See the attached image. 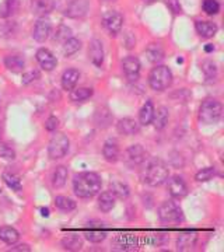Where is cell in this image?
<instances>
[{"instance_id": "50", "label": "cell", "mask_w": 224, "mask_h": 252, "mask_svg": "<svg viewBox=\"0 0 224 252\" xmlns=\"http://www.w3.org/2000/svg\"><path fill=\"white\" fill-rule=\"evenodd\" d=\"M0 193H1V189H0Z\"/></svg>"}, {"instance_id": "12", "label": "cell", "mask_w": 224, "mask_h": 252, "mask_svg": "<svg viewBox=\"0 0 224 252\" xmlns=\"http://www.w3.org/2000/svg\"><path fill=\"white\" fill-rule=\"evenodd\" d=\"M89 1L87 0H72L67 7L64 14L70 18H81L86 16V13L89 11Z\"/></svg>"}, {"instance_id": "44", "label": "cell", "mask_w": 224, "mask_h": 252, "mask_svg": "<svg viewBox=\"0 0 224 252\" xmlns=\"http://www.w3.org/2000/svg\"><path fill=\"white\" fill-rule=\"evenodd\" d=\"M59 125V119L56 117H51L48 121H46V124H45V127H46V130H49V132H54L56 130V127Z\"/></svg>"}, {"instance_id": "38", "label": "cell", "mask_w": 224, "mask_h": 252, "mask_svg": "<svg viewBox=\"0 0 224 252\" xmlns=\"http://www.w3.org/2000/svg\"><path fill=\"white\" fill-rule=\"evenodd\" d=\"M69 38H72V30L66 26H59L56 32H55V41H59V42H64L67 41Z\"/></svg>"}, {"instance_id": "3", "label": "cell", "mask_w": 224, "mask_h": 252, "mask_svg": "<svg viewBox=\"0 0 224 252\" xmlns=\"http://www.w3.org/2000/svg\"><path fill=\"white\" fill-rule=\"evenodd\" d=\"M223 115V105L216 98H206L199 108V119L206 125H213L220 121Z\"/></svg>"}, {"instance_id": "33", "label": "cell", "mask_w": 224, "mask_h": 252, "mask_svg": "<svg viewBox=\"0 0 224 252\" xmlns=\"http://www.w3.org/2000/svg\"><path fill=\"white\" fill-rule=\"evenodd\" d=\"M93 95V90L87 89V87H81V89H73L70 93V99L74 102H81L86 101Z\"/></svg>"}, {"instance_id": "9", "label": "cell", "mask_w": 224, "mask_h": 252, "mask_svg": "<svg viewBox=\"0 0 224 252\" xmlns=\"http://www.w3.org/2000/svg\"><path fill=\"white\" fill-rule=\"evenodd\" d=\"M146 156H147V153L140 144H133L126 150L125 160L130 167H134V165L143 164L146 161Z\"/></svg>"}, {"instance_id": "10", "label": "cell", "mask_w": 224, "mask_h": 252, "mask_svg": "<svg viewBox=\"0 0 224 252\" xmlns=\"http://www.w3.org/2000/svg\"><path fill=\"white\" fill-rule=\"evenodd\" d=\"M51 30H52V24H51V20L49 18L41 17L35 23V27L32 31V36L36 42H45L48 39V36L51 34Z\"/></svg>"}, {"instance_id": "26", "label": "cell", "mask_w": 224, "mask_h": 252, "mask_svg": "<svg viewBox=\"0 0 224 252\" xmlns=\"http://www.w3.org/2000/svg\"><path fill=\"white\" fill-rule=\"evenodd\" d=\"M115 199L117 198L111 192H102L98 198V207L104 213H108L115 207Z\"/></svg>"}, {"instance_id": "24", "label": "cell", "mask_w": 224, "mask_h": 252, "mask_svg": "<svg viewBox=\"0 0 224 252\" xmlns=\"http://www.w3.org/2000/svg\"><path fill=\"white\" fill-rule=\"evenodd\" d=\"M18 238H20V234H18V231L16 228L7 227V225L6 227H0V240L3 243L13 245V244L17 243Z\"/></svg>"}, {"instance_id": "39", "label": "cell", "mask_w": 224, "mask_h": 252, "mask_svg": "<svg viewBox=\"0 0 224 252\" xmlns=\"http://www.w3.org/2000/svg\"><path fill=\"white\" fill-rule=\"evenodd\" d=\"M216 175V168L215 167H207V168H202L200 171L196 174V181L199 182H205V181L212 180Z\"/></svg>"}, {"instance_id": "1", "label": "cell", "mask_w": 224, "mask_h": 252, "mask_svg": "<svg viewBox=\"0 0 224 252\" xmlns=\"http://www.w3.org/2000/svg\"><path fill=\"white\" fill-rule=\"evenodd\" d=\"M101 185H102L101 177L96 172H81L77 174L73 180L74 193L83 199L96 196L101 190Z\"/></svg>"}, {"instance_id": "46", "label": "cell", "mask_w": 224, "mask_h": 252, "mask_svg": "<svg viewBox=\"0 0 224 252\" xmlns=\"http://www.w3.org/2000/svg\"><path fill=\"white\" fill-rule=\"evenodd\" d=\"M213 49H215V46L212 45V44H207V45L205 46V51H206V52H212Z\"/></svg>"}, {"instance_id": "5", "label": "cell", "mask_w": 224, "mask_h": 252, "mask_svg": "<svg viewBox=\"0 0 224 252\" xmlns=\"http://www.w3.org/2000/svg\"><path fill=\"white\" fill-rule=\"evenodd\" d=\"M159 217L165 224H178L184 220V213L175 202L167 200L159 207Z\"/></svg>"}, {"instance_id": "30", "label": "cell", "mask_w": 224, "mask_h": 252, "mask_svg": "<svg viewBox=\"0 0 224 252\" xmlns=\"http://www.w3.org/2000/svg\"><path fill=\"white\" fill-rule=\"evenodd\" d=\"M94 121H96V124L99 127H107L111 124V121H112V115H111V112L107 108H101L96 112Z\"/></svg>"}, {"instance_id": "8", "label": "cell", "mask_w": 224, "mask_h": 252, "mask_svg": "<svg viewBox=\"0 0 224 252\" xmlns=\"http://www.w3.org/2000/svg\"><path fill=\"white\" fill-rule=\"evenodd\" d=\"M122 67H124V73H125L126 79L129 81H136L140 76V62L137 58L134 56H126L122 62Z\"/></svg>"}, {"instance_id": "49", "label": "cell", "mask_w": 224, "mask_h": 252, "mask_svg": "<svg viewBox=\"0 0 224 252\" xmlns=\"http://www.w3.org/2000/svg\"><path fill=\"white\" fill-rule=\"evenodd\" d=\"M0 137H1V132H0Z\"/></svg>"}, {"instance_id": "16", "label": "cell", "mask_w": 224, "mask_h": 252, "mask_svg": "<svg viewBox=\"0 0 224 252\" xmlns=\"http://www.w3.org/2000/svg\"><path fill=\"white\" fill-rule=\"evenodd\" d=\"M89 55L91 62L94 63L96 66H101L104 62V48H102V42L99 39H93L90 44Z\"/></svg>"}, {"instance_id": "41", "label": "cell", "mask_w": 224, "mask_h": 252, "mask_svg": "<svg viewBox=\"0 0 224 252\" xmlns=\"http://www.w3.org/2000/svg\"><path fill=\"white\" fill-rule=\"evenodd\" d=\"M0 157L4 160H14L16 158V152L10 147L9 144L0 143Z\"/></svg>"}, {"instance_id": "25", "label": "cell", "mask_w": 224, "mask_h": 252, "mask_svg": "<svg viewBox=\"0 0 224 252\" xmlns=\"http://www.w3.org/2000/svg\"><path fill=\"white\" fill-rule=\"evenodd\" d=\"M153 117H154V105H153L152 101H146L142 109H140V114H139V119H140V125L147 126L150 125L153 122Z\"/></svg>"}, {"instance_id": "32", "label": "cell", "mask_w": 224, "mask_h": 252, "mask_svg": "<svg viewBox=\"0 0 224 252\" xmlns=\"http://www.w3.org/2000/svg\"><path fill=\"white\" fill-rule=\"evenodd\" d=\"M81 48V42L77 38H69L67 41L63 42V54L66 56H72Z\"/></svg>"}, {"instance_id": "2", "label": "cell", "mask_w": 224, "mask_h": 252, "mask_svg": "<svg viewBox=\"0 0 224 252\" xmlns=\"http://www.w3.org/2000/svg\"><path fill=\"white\" fill-rule=\"evenodd\" d=\"M168 167L167 164L160 160V158H154L146 165L143 170V181L150 185V187H160L165 181L168 180Z\"/></svg>"}, {"instance_id": "6", "label": "cell", "mask_w": 224, "mask_h": 252, "mask_svg": "<svg viewBox=\"0 0 224 252\" xmlns=\"http://www.w3.org/2000/svg\"><path fill=\"white\" fill-rule=\"evenodd\" d=\"M69 146H70V142H69L67 136L64 135V133H56V135L51 139L49 146H48L49 158L58 160V158L64 157V156L67 154V152H69Z\"/></svg>"}, {"instance_id": "47", "label": "cell", "mask_w": 224, "mask_h": 252, "mask_svg": "<svg viewBox=\"0 0 224 252\" xmlns=\"http://www.w3.org/2000/svg\"><path fill=\"white\" fill-rule=\"evenodd\" d=\"M41 212H42V216L45 217L49 216V210H48V209H41Z\"/></svg>"}, {"instance_id": "27", "label": "cell", "mask_w": 224, "mask_h": 252, "mask_svg": "<svg viewBox=\"0 0 224 252\" xmlns=\"http://www.w3.org/2000/svg\"><path fill=\"white\" fill-rule=\"evenodd\" d=\"M20 7V0H4L0 4V17L7 18L13 16Z\"/></svg>"}, {"instance_id": "11", "label": "cell", "mask_w": 224, "mask_h": 252, "mask_svg": "<svg viewBox=\"0 0 224 252\" xmlns=\"http://www.w3.org/2000/svg\"><path fill=\"white\" fill-rule=\"evenodd\" d=\"M167 181H168L167 188H168V192H170V195L172 198L181 199L184 198V196H187V193H188V187H187L185 181L182 180L181 177L175 175V177H172V178H170V180Z\"/></svg>"}, {"instance_id": "40", "label": "cell", "mask_w": 224, "mask_h": 252, "mask_svg": "<svg viewBox=\"0 0 224 252\" xmlns=\"http://www.w3.org/2000/svg\"><path fill=\"white\" fill-rule=\"evenodd\" d=\"M202 70L205 73L206 79H215L216 74H217V67L213 62L206 61V62L202 63Z\"/></svg>"}, {"instance_id": "31", "label": "cell", "mask_w": 224, "mask_h": 252, "mask_svg": "<svg viewBox=\"0 0 224 252\" xmlns=\"http://www.w3.org/2000/svg\"><path fill=\"white\" fill-rule=\"evenodd\" d=\"M146 54H147L149 61L153 63L161 62L162 59H164V51H162L161 46L157 45V44H152V45L149 46L147 51H146Z\"/></svg>"}, {"instance_id": "48", "label": "cell", "mask_w": 224, "mask_h": 252, "mask_svg": "<svg viewBox=\"0 0 224 252\" xmlns=\"http://www.w3.org/2000/svg\"><path fill=\"white\" fill-rule=\"evenodd\" d=\"M104 1H115V0H104Z\"/></svg>"}, {"instance_id": "42", "label": "cell", "mask_w": 224, "mask_h": 252, "mask_svg": "<svg viewBox=\"0 0 224 252\" xmlns=\"http://www.w3.org/2000/svg\"><path fill=\"white\" fill-rule=\"evenodd\" d=\"M167 7L172 11V14H181L182 13V7L179 4V0H165Z\"/></svg>"}, {"instance_id": "29", "label": "cell", "mask_w": 224, "mask_h": 252, "mask_svg": "<svg viewBox=\"0 0 224 252\" xmlns=\"http://www.w3.org/2000/svg\"><path fill=\"white\" fill-rule=\"evenodd\" d=\"M67 168L63 167V165H59L56 167V170L54 171V175H52V185L55 188H62L63 185L66 184V180H67Z\"/></svg>"}, {"instance_id": "18", "label": "cell", "mask_w": 224, "mask_h": 252, "mask_svg": "<svg viewBox=\"0 0 224 252\" xmlns=\"http://www.w3.org/2000/svg\"><path fill=\"white\" fill-rule=\"evenodd\" d=\"M195 27H196L197 34L202 38H212L217 32V26H216L215 23H212V21L197 20L196 23H195Z\"/></svg>"}, {"instance_id": "22", "label": "cell", "mask_w": 224, "mask_h": 252, "mask_svg": "<svg viewBox=\"0 0 224 252\" xmlns=\"http://www.w3.org/2000/svg\"><path fill=\"white\" fill-rule=\"evenodd\" d=\"M109 192L119 199H126L130 193V189L126 185L125 182H121V181H114L111 182V187H109Z\"/></svg>"}, {"instance_id": "4", "label": "cell", "mask_w": 224, "mask_h": 252, "mask_svg": "<svg viewBox=\"0 0 224 252\" xmlns=\"http://www.w3.org/2000/svg\"><path fill=\"white\" fill-rule=\"evenodd\" d=\"M172 83V73L167 66H157L149 74V84L153 90L164 91Z\"/></svg>"}, {"instance_id": "45", "label": "cell", "mask_w": 224, "mask_h": 252, "mask_svg": "<svg viewBox=\"0 0 224 252\" xmlns=\"http://www.w3.org/2000/svg\"><path fill=\"white\" fill-rule=\"evenodd\" d=\"M10 252L13 251V252H16V251H30V247H28V245H26V244H24V245H17V247H13V248H10L9 250Z\"/></svg>"}, {"instance_id": "20", "label": "cell", "mask_w": 224, "mask_h": 252, "mask_svg": "<svg viewBox=\"0 0 224 252\" xmlns=\"http://www.w3.org/2000/svg\"><path fill=\"white\" fill-rule=\"evenodd\" d=\"M55 9V0H32V11L38 16H45Z\"/></svg>"}, {"instance_id": "17", "label": "cell", "mask_w": 224, "mask_h": 252, "mask_svg": "<svg viewBox=\"0 0 224 252\" xmlns=\"http://www.w3.org/2000/svg\"><path fill=\"white\" fill-rule=\"evenodd\" d=\"M118 130L119 133L126 136H132L136 135L139 130H140V126L139 124L134 121V119H130V118H124L118 122Z\"/></svg>"}, {"instance_id": "14", "label": "cell", "mask_w": 224, "mask_h": 252, "mask_svg": "<svg viewBox=\"0 0 224 252\" xmlns=\"http://www.w3.org/2000/svg\"><path fill=\"white\" fill-rule=\"evenodd\" d=\"M36 61L41 64V67L44 70H46V72L54 70L55 67H56V64H58V61H56L54 54L51 51L45 49V48L38 49V52H36Z\"/></svg>"}, {"instance_id": "43", "label": "cell", "mask_w": 224, "mask_h": 252, "mask_svg": "<svg viewBox=\"0 0 224 252\" xmlns=\"http://www.w3.org/2000/svg\"><path fill=\"white\" fill-rule=\"evenodd\" d=\"M39 72L38 70H31V72L24 73L23 74V84H28V83H31V81L36 80V79H39Z\"/></svg>"}, {"instance_id": "13", "label": "cell", "mask_w": 224, "mask_h": 252, "mask_svg": "<svg viewBox=\"0 0 224 252\" xmlns=\"http://www.w3.org/2000/svg\"><path fill=\"white\" fill-rule=\"evenodd\" d=\"M84 235L90 243L98 244L104 241L107 238V231L104 230V223H97V224L89 223V228L84 231Z\"/></svg>"}, {"instance_id": "36", "label": "cell", "mask_w": 224, "mask_h": 252, "mask_svg": "<svg viewBox=\"0 0 224 252\" xmlns=\"http://www.w3.org/2000/svg\"><path fill=\"white\" fill-rule=\"evenodd\" d=\"M202 9L209 16H215L220 11V4L217 0H203L202 3Z\"/></svg>"}, {"instance_id": "28", "label": "cell", "mask_w": 224, "mask_h": 252, "mask_svg": "<svg viewBox=\"0 0 224 252\" xmlns=\"http://www.w3.org/2000/svg\"><path fill=\"white\" fill-rule=\"evenodd\" d=\"M62 245L63 248L67 250V251H79V250H81V247H83V240H81L79 235L70 234L63 238Z\"/></svg>"}, {"instance_id": "19", "label": "cell", "mask_w": 224, "mask_h": 252, "mask_svg": "<svg viewBox=\"0 0 224 252\" xmlns=\"http://www.w3.org/2000/svg\"><path fill=\"white\" fill-rule=\"evenodd\" d=\"M80 79V73L76 69H67L62 76V87L64 90H73Z\"/></svg>"}, {"instance_id": "35", "label": "cell", "mask_w": 224, "mask_h": 252, "mask_svg": "<svg viewBox=\"0 0 224 252\" xmlns=\"http://www.w3.org/2000/svg\"><path fill=\"white\" fill-rule=\"evenodd\" d=\"M3 181L6 182V185L11 188L13 190H21V181L16 174L13 172H3Z\"/></svg>"}, {"instance_id": "23", "label": "cell", "mask_w": 224, "mask_h": 252, "mask_svg": "<svg viewBox=\"0 0 224 252\" xmlns=\"http://www.w3.org/2000/svg\"><path fill=\"white\" fill-rule=\"evenodd\" d=\"M153 124L156 126V129L161 130L168 124V109L165 107H160V108L154 109V117H153Z\"/></svg>"}, {"instance_id": "21", "label": "cell", "mask_w": 224, "mask_h": 252, "mask_svg": "<svg viewBox=\"0 0 224 252\" xmlns=\"http://www.w3.org/2000/svg\"><path fill=\"white\" fill-rule=\"evenodd\" d=\"M4 64H6V67H7L9 70L17 73L21 72V70L24 69L26 62H24V58L20 56V55H10V56H7V58L4 59Z\"/></svg>"}, {"instance_id": "34", "label": "cell", "mask_w": 224, "mask_h": 252, "mask_svg": "<svg viewBox=\"0 0 224 252\" xmlns=\"http://www.w3.org/2000/svg\"><path fill=\"white\" fill-rule=\"evenodd\" d=\"M55 206L63 210V212H70V210L76 209V202L70 198H66V196H56L55 198Z\"/></svg>"}, {"instance_id": "7", "label": "cell", "mask_w": 224, "mask_h": 252, "mask_svg": "<svg viewBox=\"0 0 224 252\" xmlns=\"http://www.w3.org/2000/svg\"><path fill=\"white\" fill-rule=\"evenodd\" d=\"M102 23H104V27L108 30V32H109L111 35L115 36L118 35V34L121 32V30H122L124 17H122L121 13L111 10V11H107V13L104 14Z\"/></svg>"}, {"instance_id": "15", "label": "cell", "mask_w": 224, "mask_h": 252, "mask_svg": "<svg viewBox=\"0 0 224 252\" xmlns=\"http://www.w3.org/2000/svg\"><path fill=\"white\" fill-rule=\"evenodd\" d=\"M102 154H104V158L108 162H117L119 160V146L115 139H108L107 142L104 143L102 147Z\"/></svg>"}, {"instance_id": "37", "label": "cell", "mask_w": 224, "mask_h": 252, "mask_svg": "<svg viewBox=\"0 0 224 252\" xmlns=\"http://www.w3.org/2000/svg\"><path fill=\"white\" fill-rule=\"evenodd\" d=\"M196 240L195 234H184L178 238V250H188L192 248Z\"/></svg>"}]
</instances>
